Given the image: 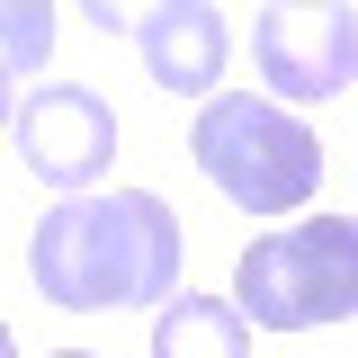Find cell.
Returning a JSON list of instances; mask_svg holds the SVG:
<instances>
[{
    "mask_svg": "<svg viewBox=\"0 0 358 358\" xmlns=\"http://www.w3.org/2000/svg\"><path fill=\"white\" fill-rule=\"evenodd\" d=\"M179 268H188V233L152 188H90V197H54L27 233V278L45 305L63 313H134L171 305Z\"/></svg>",
    "mask_w": 358,
    "mask_h": 358,
    "instance_id": "6da1fadb",
    "label": "cell"
},
{
    "mask_svg": "<svg viewBox=\"0 0 358 358\" xmlns=\"http://www.w3.org/2000/svg\"><path fill=\"white\" fill-rule=\"evenodd\" d=\"M188 152L242 215H296L322 188L313 126L296 108H278V99H251V90H215L197 108V126H188Z\"/></svg>",
    "mask_w": 358,
    "mask_h": 358,
    "instance_id": "7a4b0ae2",
    "label": "cell"
},
{
    "mask_svg": "<svg viewBox=\"0 0 358 358\" xmlns=\"http://www.w3.org/2000/svg\"><path fill=\"white\" fill-rule=\"evenodd\" d=\"M233 305L260 331H313L358 313V224L350 215H296L242 242L233 260Z\"/></svg>",
    "mask_w": 358,
    "mask_h": 358,
    "instance_id": "3957f363",
    "label": "cell"
},
{
    "mask_svg": "<svg viewBox=\"0 0 358 358\" xmlns=\"http://www.w3.org/2000/svg\"><path fill=\"white\" fill-rule=\"evenodd\" d=\"M251 63L278 90V108H313L358 81V9L341 0H278L251 18Z\"/></svg>",
    "mask_w": 358,
    "mask_h": 358,
    "instance_id": "277c9868",
    "label": "cell"
},
{
    "mask_svg": "<svg viewBox=\"0 0 358 358\" xmlns=\"http://www.w3.org/2000/svg\"><path fill=\"white\" fill-rule=\"evenodd\" d=\"M9 134H18V162L63 197H90V179L117 162V108L81 81H45L36 99H18Z\"/></svg>",
    "mask_w": 358,
    "mask_h": 358,
    "instance_id": "5b68a950",
    "label": "cell"
},
{
    "mask_svg": "<svg viewBox=\"0 0 358 358\" xmlns=\"http://www.w3.org/2000/svg\"><path fill=\"white\" fill-rule=\"evenodd\" d=\"M134 54L171 99H215L224 63H233V27H224L215 0H162L134 18Z\"/></svg>",
    "mask_w": 358,
    "mask_h": 358,
    "instance_id": "8992f818",
    "label": "cell"
},
{
    "mask_svg": "<svg viewBox=\"0 0 358 358\" xmlns=\"http://www.w3.org/2000/svg\"><path fill=\"white\" fill-rule=\"evenodd\" d=\"M152 358H251V322L224 296H171L152 313Z\"/></svg>",
    "mask_w": 358,
    "mask_h": 358,
    "instance_id": "52a82bcc",
    "label": "cell"
},
{
    "mask_svg": "<svg viewBox=\"0 0 358 358\" xmlns=\"http://www.w3.org/2000/svg\"><path fill=\"white\" fill-rule=\"evenodd\" d=\"M54 54V9L45 0H0V72H36Z\"/></svg>",
    "mask_w": 358,
    "mask_h": 358,
    "instance_id": "ba28073f",
    "label": "cell"
},
{
    "mask_svg": "<svg viewBox=\"0 0 358 358\" xmlns=\"http://www.w3.org/2000/svg\"><path fill=\"white\" fill-rule=\"evenodd\" d=\"M90 27H99V36H134V18L117 9V0H90Z\"/></svg>",
    "mask_w": 358,
    "mask_h": 358,
    "instance_id": "9c48e42d",
    "label": "cell"
},
{
    "mask_svg": "<svg viewBox=\"0 0 358 358\" xmlns=\"http://www.w3.org/2000/svg\"><path fill=\"white\" fill-rule=\"evenodd\" d=\"M9 81H18V72H0V126H18V99H9Z\"/></svg>",
    "mask_w": 358,
    "mask_h": 358,
    "instance_id": "30bf717a",
    "label": "cell"
},
{
    "mask_svg": "<svg viewBox=\"0 0 358 358\" xmlns=\"http://www.w3.org/2000/svg\"><path fill=\"white\" fill-rule=\"evenodd\" d=\"M0 358H18V341H9V322H0Z\"/></svg>",
    "mask_w": 358,
    "mask_h": 358,
    "instance_id": "8fae6325",
    "label": "cell"
},
{
    "mask_svg": "<svg viewBox=\"0 0 358 358\" xmlns=\"http://www.w3.org/2000/svg\"><path fill=\"white\" fill-rule=\"evenodd\" d=\"M54 358H99V350H54Z\"/></svg>",
    "mask_w": 358,
    "mask_h": 358,
    "instance_id": "7c38bea8",
    "label": "cell"
}]
</instances>
